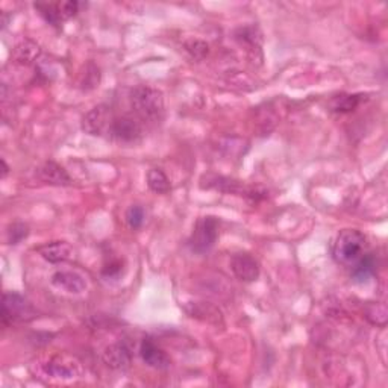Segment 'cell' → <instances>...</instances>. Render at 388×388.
I'll use <instances>...</instances> for the list:
<instances>
[{
	"mask_svg": "<svg viewBox=\"0 0 388 388\" xmlns=\"http://www.w3.org/2000/svg\"><path fill=\"white\" fill-rule=\"evenodd\" d=\"M129 102L137 119L158 122L164 112V96L160 90L148 85H138L131 90Z\"/></svg>",
	"mask_w": 388,
	"mask_h": 388,
	"instance_id": "6da1fadb",
	"label": "cell"
},
{
	"mask_svg": "<svg viewBox=\"0 0 388 388\" xmlns=\"http://www.w3.org/2000/svg\"><path fill=\"white\" fill-rule=\"evenodd\" d=\"M367 240L358 229H343L335 238L332 257L338 264L352 267L366 255Z\"/></svg>",
	"mask_w": 388,
	"mask_h": 388,
	"instance_id": "7a4b0ae2",
	"label": "cell"
},
{
	"mask_svg": "<svg viewBox=\"0 0 388 388\" xmlns=\"http://www.w3.org/2000/svg\"><path fill=\"white\" fill-rule=\"evenodd\" d=\"M200 187L205 190H216L226 194H235V196L246 198L250 202H259L267 198V190H264L263 187L245 186L241 181L228 176H219V174H203L200 178Z\"/></svg>",
	"mask_w": 388,
	"mask_h": 388,
	"instance_id": "3957f363",
	"label": "cell"
},
{
	"mask_svg": "<svg viewBox=\"0 0 388 388\" xmlns=\"http://www.w3.org/2000/svg\"><path fill=\"white\" fill-rule=\"evenodd\" d=\"M32 370L37 376H46L48 380L58 381H72L81 376L79 364L64 355H52L38 360Z\"/></svg>",
	"mask_w": 388,
	"mask_h": 388,
	"instance_id": "277c9868",
	"label": "cell"
},
{
	"mask_svg": "<svg viewBox=\"0 0 388 388\" xmlns=\"http://www.w3.org/2000/svg\"><path fill=\"white\" fill-rule=\"evenodd\" d=\"M37 317V309L26 297L17 293H5L2 299V323H27Z\"/></svg>",
	"mask_w": 388,
	"mask_h": 388,
	"instance_id": "5b68a950",
	"label": "cell"
},
{
	"mask_svg": "<svg viewBox=\"0 0 388 388\" xmlns=\"http://www.w3.org/2000/svg\"><path fill=\"white\" fill-rule=\"evenodd\" d=\"M219 238V220L216 217H202L194 226L193 234L190 237L188 246L194 254L203 255L214 247Z\"/></svg>",
	"mask_w": 388,
	"mask_h": 388,
	"instance_id": "8992f818",
	"label": "cell"
},
{
	"mask_svg": "<svg viewBox=\"0 0 388 388\" xmlns=\"http://www.w3.org/2000/svg\"><path fill=\"white\" fill-rule=\"evenodd\" d=\"M114 115L110 106L97 105L91 111L86 112L82 119V131L94 135V137H103L108 135Z\"/></svg>",
	"mask_w": 388,
	"mask_h": 388,
	"instance_id": "52a82bcc",
	"label": "cell"
},
{
	"mask_svg": "<svg viewBox=\"0 0 388 388\" xmlns=\"http://www.w3.org/2000/svg\"><path fill=\"white\" fill-rule=\"evenodd\" d=\"M108 135L119 143H135L141 138L143 128L137 117L122 115V117H114Z\"/></svg>",
	"mask_w": 388,
	"mask_h": 388,
	"instance_id": "ba28073f",
	"label": "cell"
},
{
	"mask_svg": "<svg viewBox=\"0 0 388 388\" xmlns=\"http://www.w3.org/2000/svg\"><path fill=\"white\" fill-rule=\"evenodd\" d=\"M231 269L234 275L245 283H254L259 276V264L258 261L249 254H237L232 257Z\"/></svg>",
	"mask_w": 388,
	"mask_h": 388,
	"instance_id": "9c48e42d",
	"label": "cell"
},
{
	"mask_svg": "<svg viewBox=\"0 0 388 388\" xmlns=\"http://www.w3.org/2000/svg\"><path fill=\"white\" fill-rule=\"evenodd\" d=\"M140 355H141V360L146 364L152 368H158V370L169 368L170 363H172L170 356L150 338H144L141 342Z\"/></svg>",
	"mask_w": 388,
	"mask_h": 388,
	"instance_id": "30bf717a",
	"label": "cell"
},
{
	"mask_svg": "<svg viewBox=\"0 0 388 388\" xmlns=\"http://www.w3.org/2000/svg\"><path fill=\"white\" fill-rule=\"evenodd\" d=\"M37 174L38 178H40V181H43L44 183H48V186L67 187L73 183L70 174L67 173V170L53 161L44 162L43 166L38 169Z\"/></svg>",
	"mask_w": 388,
	"mask_h": 388,
	"instance_id": "8fae6325",
	"label": "cell"
},
{
	"mask_svg": "<svg viewBox=\"0 0 388 388\" xmlns=\"http://www.w3.org/2000/svg\"><path fill=\"white\" fill-rule=\"evenodd\" d=\"M52 285L70 295H81L86 290V280L76 271H56L52 276Z\"/></svg>",
	"mask_w": 388,
	"mask_h": 388,
	"instance_id": "7c38bea8",
	"label": "cell"
},
{
	"mask_svg": "<svg viewBox=\"0 0 388 388\" xmlns=\"http://www.w3.org/2000/svg\"><path fill=\"white\" fill-rule=\"evenodd\" d=\"M103 363L114 370H126L132 363L129 347L123 343H114L105 349Z\"/></svg>",
	"mask_w": 388,
	"mask_h": 388,
	"instance_id": "4fadbf2b",
	"label": "cell"
},
{
	"mask_svg": "<svg viewBox=\"0 0 388 388\" xmlns=\"http://www.w3.org/2000/svg\"><path fill=\"white\" fill-rule=\"evenodd\" d=\"M38 254H40L46 261L52 264L64 263L75 257V249L67 241H52L47 245L38 247Z\"/></svg>",
	"mask_w": 388,
	"mask_h": 388,
	"instance_id": "5bb4252c",
	"label": "cell"
},
{
	"mask_svg": "<svg viewBox=\"0 0 388 388\" xmlns=\"http://www.w3.org/2000/svg\"><path fill=\"white\" fill-rule=\"evenodd\" d=\"M41 55L40 44L32 40H23L18 43L13 51L14 63L20 65H31L34 64Z\"/></svg>",
	"mask_w": 388,
	"mask_h": 388,
	"instance_id": "9a60e30c",
	"label": "cell"
},
{
	"mask_svg": "<svg viewBox=\"0 0 388 388\" xmlns=\"http://www.w3.org/2000/svg\"><path fill=\"white\" fill-rule=\"evenodd\" d=\"M376 273V258L370 254L364 255L358 263L352 266V279L358 284L367 283Z\"/></svg>",
	"mask_w": 388,
	"mask_h": 388,
	"instance_id": "2e32d148",
	"label": "cell"
},
{
	"mask_svg": "<svg viewBox=\"0 0 388 388\" xmlns=\"http://www.w3.org/2000/svg\"><path fill=\"white\" fill-rule=\"evenodd\" d=\"M237 41L247 47V51L252 52H259L261 48V32L258 31L257 26H246V27H240L235 32Z\"/></svg>",
	"mask_w": 388,
	"mask_h": 388,
	"instance_id": "e0dca14e",
	"label": "cell"
},
{
	"mask_svg": "<svg viewBox=\"0 0 388 388\" xmlns=\"http://www.w3.org/2000/svg\"><path fill=\"white\" fill-rule=\"evenodd\" d=\"M190 308L188 309V313L191 314V317H196V318H200L202 320H205V322H209V323H219V320H221V314L219 309L216 306H212L211 304H190Z\"/></svg>",
	"mask_w": 388,
	"mask_h": 388,
	"instance_id": "ac0fdd59",
	"label": "cell"
},
{
	"mask_svg": "<svg viewBox=\"0 0 388 388\" xmlns=\"http://www.w3.org/2000/svg\"><path fill=\"white\" fill-rule=\"evenodd\" d=\"M148 186L153 193L157 194H166L172 188L167 174L161 169H150L148 172Z\"/></svg>",
	"mask_w": 388,
	"mask_h": 388,
	"instance_id": "d6986e66",
	"label": "cell"
},
{
	"mask_svg": "<svg viewBox=\"0 0 388 388\" xmlns=\"http://www.w3.org/2000/svg\"><path fill=\"white\" fill-rule=\"evenodd\" d=\"M361 99L356 94H340L331 101V110L335 112H349L354 111L358 105H360Z\"/></svg>",
	"mask_w": 388,
	"mask_h": 388,
	"instance_id": "ffe728a7",
	"label": "cell"
},
{
	"mask_svg": "<svg viewBox=\"0 0 388 388\" xmlns=\"http://www.w3.org/2000/svg\"><path fill=\"white\" fill-rule=\"evenodd\" d=\"M366 318L372 325L384 328L387 325V318H388L387 306L384 304H370L366 308Z\"/></svg>",
	"mask_w": 388,
	"mask_h": 388,
	"instance_id": "44dd1931",
	"label": "cell"
},
{
	"mask_svg": "<svg viewBox=\"0 0 388 388\" xmlns=\"http://www.w3.org/2000/svg\"><path fill=\"white\" fill-rule=\"evenodd\" d=\"M29 235V226L25 223H13L6 228V241L9 245H18Z\"/></svg>",
	"mask_w": 388,
	"mask_h": 388,
	"instance_id": "7402d4cb",
	"label": "cell"
},
{
	"mask_svg": "<svg viewBox=\"0 0 388 388\" xmlns=\"http://www.w3.org/2000/svg\"><path fill=\"white\" fill-rule=\"evenodd\" d=\"M146 219V211L140 205H132L126 211V223H128L131 229H140L143 226Z\"/></svg>",
	"mask_w": 388,
	"mask_h": 388,
	"instance_id": "603a6c76",
	"label": "cell"
},
{
	"mask_svg": "<svg viewBox=\"0 0 388 388\" xmlns=\"http://www.w3.org/2000/svg\"><path fill=\"white\" fill-rule=\"evenodd\" d=\"M186 48L193 58H196V60H203V58H205L209 52L208 44L205 41H200V40H191V41L186 43Z\"/></svg>",
	"mask_w": 388,
	"mask_h": 388,
	"instance_id": "cb8c5ba5",
	"label": "cell"
},
{
	"mask_svg": "<svg viewBox=\"0 0 388 388\" xmlns=\"http://www.w3.org/2000/svg\"><path fill=\"white\" fill-rule=\"evenodd\" d=\"M77 9H79V4L77 2H60V4H56V11H58V17H60V20L61 23L65 22V20H69V18L75 17L76 13H77Z\"/></svg>",
	"mask_w": 388,
	"mask_h": 388,
	"instance_id": "d4e9b609",
	"label": "cell"
},
{
	"mask_svg": "<svg viewBox=\"0 0 388 388\" xmlns=\"http://www.w3.org/2000/svg\"><path fill=\"white\" fill-rule=\"evenodd\" d=\"M123 271V263L120 259L115 261H110L108 264H105V267L102 269V276L105 279H117Z\"/></svg>",
	"mask_w": 388,
	"mask_h": 388,
	"instance_id": "484cf974",
	"label": "cell"
},
{
	"mask_svg": "<svg viewBox=\"0 0 388 388\" xmlns=\"http://www.w3.org/2000/svg\"><path fill=\"white\" fill-rule=\"evenodd\" d=\"M8 172H9L8 164H6V161H5V160H2V178H4V179L6 178V174H8Z\"/></svg>",
	"mask_w": 388,
	"mask_h": 388,
	"instance_id": "4316f807",
	"label": "cell"
}]
</instances>
